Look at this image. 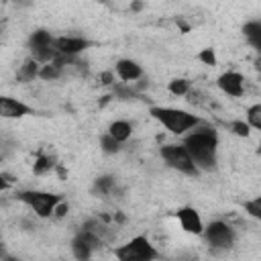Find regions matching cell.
<instances>
[{
  "label": "cell",
  "instance_id": "6da1fadb",
  "mask_svg": "<svg viewBox=\"0 0 261 261\" xmlns=\"http://www.w3.org/2000/svg\"><path fill=\"white\" fill-rule=\"evenodd\" d=\"M184 147L192 155L198 169L210 171L216 165V149H218V133L212 126H200L194 133L186 135Z\"/></svg>",
  "mask_w": 261,
  "mask_h": 261
},
{
  "label": "cell",
  "instance_id": "7a4b0ae2",
  "mask_svg": "<svg viewBox=\"0 0 261 261\" xmlns=\"http://www.w3.org/2000/svg\"><path fill=\"white\" fill-rule=\"evenodd\" d=\"M151 116L163 124L169 133L173 135H186L190 128L198 126L200 124V118L188 110H181V108H171V106H153L151 110Z\"/></svg>",
  "mask_w": 261,
  "mask_h": 261
},
{
  "label": "cell",
  "instance_id": "3957f363",
  "mask_svg": "<svg viewBox=\"0 0 261 261\" xmlns=\"http://www.w3.org/2000/svg\"><path fill=\"white\" fill-rule=\"evenodd\" d=\"M114 257L116 261H155L159 253L147 237H133L130 241L114 249Z\"/></svg>",
  "mask_w": 261,
  "mask_h": 261
},
{
  "label": "cell",
  "instance_id": "277c9868",
  "mask_svg": "<svg viewBox=\"0 0 261 261\" xmlns=\"http://www.w3.org/2000/svg\"><path fill=\"white\" fill-rule=\"evenodd\" d=\"M16 200H20L22 204H27L29 208H33V212L41 218H49L55 214L57 204L61 202V196L51 194V192H39V190H24V192H16Z\"/></svg>",
  "mask_w": 261,
  "mask_h": 261
},
{
  "label": "cell",
  "instance_id": "5b68a950",
  "mask_svg": "<svg viewBox=\"0 0 261 261\" xmlns=\"http://www.w3.org/2000/svg\"><path fill=\"white\" fill-rule=\"evenodd\" d=\"M159 155H161V159H163L171 169H175V171H179V173L198 175V171H200V169L196 167L192 155H190L188 149L184 147V143H181V145H175V143L163 145V147L159 149Z\"/></svg>",
  "mask_w": 261,
  "mask_h": 261
},
{
  "label": "cell",
  "instance_id": "8992f818",
  "mask_svg": "<svg viewBox=\"0 0 261 261\" xmlns=\"http://www.w3.org/2000/svg\"><path fill=\"white\" fill-rule=\"evenodd\" d=\"M57 39H53V35L49 31H35L31 33L29 37V49H31V55L35 61L39 63H53L57 57H59V51H57V45H55Z\"/></svg>",
  "mask_w": 261,
  "mask_h": 261
},
{
  "label": "cell",
  "instance_id": "52a82bcc",
  "mask_svg": "<svg viewBox=\"0 0 261 261\" xmlns=\"http://www.w3.org/2000/svg\"><path fill=\"white\" fill-rule=\"evenodd\" d=\"M204 239L212 249L224 251L234 245V230L222 220H212L208 226H204Z\"/></svg>",
  "mask_w": 261,
  "mask_h": 261
},
{
  "label": "cell",
  "instance_id": "ba28073f",
  "mask_svg": "<svg viewBox=\"0 0 261 261\" xmlns=\"http://www.w3.org/2000/svg\"><path fill=\"white\" fill-rule=\"evenodd\" d=\"M175 216H177V220H179V224H181V228L186 232H190V234H204V224H202V218H200L196 208L181 206L175 212Z\"/></svg>",
  "mask_w": 261,
  "mask_h": 261
},
{
  "label": "cell",
  "instance_id": "9c48e42d",
  "mask_svg": "<svg viewBox=\"0 0 261 261\" xmlns=\"http://www.w3.org/2000/svg\"><path fill=\"white\" fill-rule=\"evenodd\" d=\"M218 88L226 94V96H232V98H241L243 92H245V77L239 73V71H224L220 77H218Z\"/></svg>",
  "mask_w": 261,
  "mask_h": 261
},
{
  "label": "cell",
  "instance_id": "30bf717a",
  "mask_svg": "<svg viewBox=\"0 0 261 261\" xmlns=\"http://www.w3.org/2000/svg\"><path fill=\"white\" fill-rule=\"evenodd\" d=\"M55 45H57L59 55L75 57L77 53H82L84 49H88L92 43L88 39H84V37H57Z\"/></svg>",
  "mask_w": 261,
  "mask_h": 261
},
{
  "label": "cell",
  "instance_id": "8fae6325",
  "mask_svg": "<svg viewBox=\"0 0 261 261\" xmlns=\"http://www.w3.org/2000/svg\"><path fill=\"white\" fill-rule=\"evenodd\" d=\"M33 110L24 102H20L16 98H10V96H2L0 98V114L4 118H22V116H27Z\"/></svg>",
  "mask_w": 261,
  "mask_h": 261
},
{
  "label": "cell",
  "instance_id": "7c38bea8",
  "mask_svg": "<svg viewBox=\"0 0 261 261\" xmlns=\"http://www.w3.org/2000/svg\"><path fill=\"white\" fill-rule=\"evenodd\" d=\"M114 69H116V75L124 84H130V82H135V80H139L143 75V67L135 59H118Z\"/></svg>",
  "mask_w": 261,
  "mask_h": 261
},
{
  "label": "cell",
  "instance_id": "4fadbf2b",
  "mask_svg": "<svg viewBox=\"0 0 261 261\" xmlns=\"http://www.w3.org/2000/svg\"><path fill=\"white\" fill-rule=\"evenodd\" d=\"M243 33H245L249 45L261 55V20H249L243 27Z\"/></svg>",
  "mask_w": 261,
  "mask_h": 261
},
{
  "label": "cell",
  "instance_id": "5bb4252c",
  "mask_svg": "<svg viewBox=\"0 0 261 261\" xmlns=\"http://www.w3.org/2000/svg\"><path fill=\"white\" fill-rule=\"evenodd\" d=\"M108 135H112L118 143H124V141L130 139V135H133V124L126 122V120H114V122L108 126Z\"/></svg>",
  "mask_w": 261,
  "mask_h": 261
},
{
  "label": "cell",
  "instance_id": "9a60e30c",
  "mask_svg": "<svg viewBox=\"0 0 261 261\" xmlns=\"http://www.w3.org/2000/svg\"><path fill=\"white\" fill-rule=\"evenodd\" d=\"M71 251H73V257H75L77 261H90V257H92V253H94V249H92L82 237H75V239L71 241Z\"/></svg>",
  "mask_w": 261,
  "mask_h": 261
},
{
  "label": "cell",
  "instance_id": "2e32d148",
  "mask_svg": "<svg viewBox=\"0 0 261 261\" xmlns=\"http://www.w3.org/2000/svg\"><path fill=\"white\" fill-rule=\"evenodd\" d=\"M114 186H116V179L112 175H102V177H98L94 181V192L100 194V196H106V194H110L114 190Z\"/></svg>",
  "mask_w": 261,
  "mask_h": 261
},
{
  "label": "cell",
  "instance_id": "e0dca14e",
  "mask_svg": "<svg viewBox=\"0 0 261 261\" xmlns=\"http://www.w3.org/2000/svg\"><path fill=\"white\" fill-rule=\"evenodd\" d=\"M82 230H88V232H92V234H96L98 239H106L108 234H110V228L104 224V222H100V220H88L86 224H84V228Z\"/></svg>",
  "mask_w": 261,
  "mask_h": 261
},
{
  "label": "cell",
  "instance_id": "ac0fdd59",
  "mask_svg": "<svg viewBox=\"0 0 261 261\" xmlns=\"http://www.w3.org/2000/svg\"><path fill=\"white\" fill-rule=\"evenodd\" d=\"M100 147H102V151L104 153H108V155H114V153H118L120 151V147H122V143H118L112 135H102L100 137Z\"/></svg>",
  "mask_w": 261,
  "mask_h": 261
},
{
  "label": "cell",
  "instance_id": "d6986e66",
  "mask_svg": "<svg viewBox=\"0 0 261 261\" xmlns=\"http://www.w3.org/2000/svg\"><path fill=\"white\" fill-rule=\"evenodd\" d=\"M39 71H41L39 61L31 59V61H27V63L22 65V69H20V73H18V75H20L24 82H31V80H35V77L39 75Z\"/></svg>",
  "mask_w": 261,
  "mask_h": 261
},
{
  "label": "cell",
  "instance_id": "ffe728a7",
  "mask_svg": "<svg viewBox=\"0 0 261 261\" xmlns=\"http://www.w3.org/2000/svg\"><path fill=\"white\" fill-rule=\"evenodd\" d=\"M61 73H63V69H61L59 65H55V63H45V65L41 67V71H39V77L45 80V82H49V80L61 77Z\"/></svg>",
  "mask_w": 261,
  "mask_h": 261
},
{
  "label": "cell",
  "instance_id": "44dd1931",
  "mask_svg": "<svg viewBox=\"0 0 261 261\" xmlns=\"http://www.w3.org/2000/svg\"><path fill=\"white\" fill-rule=\"evenodd\" d=\"M247 124L261 130V104H253L247 108Z\"/></svg>",
  "mask_w": 261,
  "mask_h": 261
},
{
  "label": "cell",
  "instance_id": "7402d4cb",
  "mask_svg": "<svg viewBox=\"0 0 261 261\" xmlns=\"http://www.w3.org/2000/svg\"><path fill=\"white\" fill-rule=\"evenodd\" d=\"M167 90L173 94V96H186L190 92V82L184 80V77H177V80H171Z\"/></svg>",
  "mask_w": 261,
  "mask_h": 261
},
{
  "label": "cell",
  "instance_id": "603a6c76",
  "mask_svg": "<svg viewBox=\"0 0 261 261\" xmlns=\"http://www.w3.org/2000/svg\"><path fill=\"white\" fill-rule=\"evenodd\" d=\"M245 212L257 220H261V196L253 198V200H247L245 202Z\"/></svg>",
  "mask_w": 261,
  "mask_h": 261
},
{
  "label": "cell",
  "instance_id": "cb8c5ba5",
  "mask_svg": "<svg viewBox=\"0 0 261 261\" xmlns=\"http://www.w3.org/2000/svg\"><path fill=\"white\" fill-rule=\"evenodd\" d=\"M53 161L49 159V157H45V155H41L39 159H37V163L33 165V171L37 173V175H43V173H49L51 169H53Z\"/></svg>",
  "mask_w": 261,
  "mask_h": 261
},
{
  "label": "cell",
  "instance_id": "d4e9b609",
  "mask_svg": "<svg viewBox=\"0 0 261 261\" xmlns=\"http://www.w3.org/2000/svg\"><path fill=\"white\" fill-rule=\"evenodd\" d=\"M230 130H232L237 137H249V135H251V126H249L245 120H234V122H230Z\"/></svg>",
  "mask_w": 261,
  "mask_h": 261
},
{
  "label": "cell",
  "instance_id": "484cf974",
  "mask_svg": "<svg viewBox=\"0 0 261 261\" xmlns=\"http://www.w3.org/2000/svg\"><path fill=\"white\" fill-rule=\"evenodd\" d=\"M198 57H200V61H204V63H208V65H214V63H216V55H214L212 49H202Z\"/></svg>",
  "mask_w": 261,
  "mask_h": 261
},
{
  "label": "cell",
  "instance_id": "4316f807",
  "mask_svg": "<svg viewBox=\"0 0 261 261\" xmlns=\"http://www.w3.org/2000/svg\"><path fill=\"white\" fill-rule=\"evenodd\" d=\"M114 94H116L118 98L126 100V98H130V96H133V90H130V88H128L126 84H124V86L120 84V86H114Z\"/></svg>",
  "mask_w": 261,
  "mask_h": 261
},
{
  "label": "cell",
  "instance_id": "83f0119b",
  "mask_svg": "<svg viewBox=\"0 0 261 261\" xmlns=\"http://www.w3.org/2000/svg\"><path fill=\"white\" fill-rule=\"evenodd\" d=\"M63 214H67V204L59 202V204H57V208H55V216H63Z\"/></svg>",
  "mask_w": 261,
  "mask_h": 261
},
{
  "label": "cell",
  "instance_id": "f1b7e54d",
  "mask_svg": "<svg viewBox=\"0 0 261 261\" xmlns=\"http://www.w3.org/2000/svg\"><path fill=\"white\" fill-rule=\"evenodd\" d=\"M112 82H114V80H112V73H108V71L102 73V84H112Z\"/></svg>",
  "mask_w": 261,
  "mask_h": 261
},
{
  "label": "cell",
  "instance_id": "f546056e",
  "mask_svg": "<svg viewBox=\"0 0 261 261\" xmlns=\"http://www.w3.org/2000/svg\"><path fill=\"white\" fill-rule=\"evenodd\" d=\"M257 155H261V145H259V147H257Z\"/></svg>",
  "mask_w": 261,
  "mask_h": 261
},
{
  "label": "cell",
  "instance_id": "4dcf8cb0",
  "mask_svg": "<svg viewBox=\"0 0 261 261\" xmlns=\"http://www.w3.org/2000/svg\"><path fill=\"white\" fill-rule=\"evenodd\" d=\"M4 261H18V259H8V257H6V259H4Z\"/></svg>",
  "mask_w": 261,
  "mask_h": 261
}]
</instances>
